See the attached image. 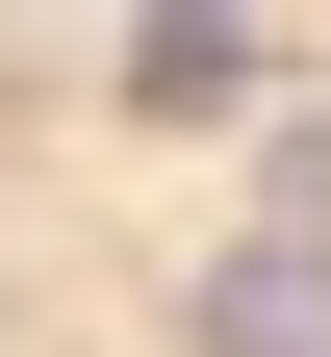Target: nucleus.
Returning a JSON list of instances; mask_svg holds the SVG:
<instances>
[{
    "label": "nucleus",
    "mask_w": 331,
    "mask_h": 357,
    "mask_svg": "<svg viewBox=\"0 0 331 357\" xmlns=\"http://www.w3.org/2000/svg\"><path fill=\"white\" fill-rule=\"evenodd\" d=\"M128 102H178V128L229 102V0H128Z\"/></svg>",
    "instance_id": "2"
},
{
    "label": "nucleus",
    "mask_w": 331,
    "mask_h": 357,
    "mask_svg": "<svg viewBox=\"0 0 331 357\" xmlns=\"http://www.w3.org/2000/svg\"><path fill=\"white\" fill-rule=\"evenodd\" d=\"M280 230H306V255H331V102H306V128H280Z\"/></svg>",
    "instance_id": "3"
},
{
    "label": "nucleus",
    "mask_w": 331,
    "mask_h": 357,
    "mask_svg": "<svg viewBox=\"0 0 331 357\" xmlns=\"http://www.w3.org/2000/svg\"><path fill=\"white\" fill-rule=\"evenodd\" d=\"M178 357H331V255H306V230H255L204 306H178Z\"/></svg>",
    "instance_id": "1"
}]
</instances>
